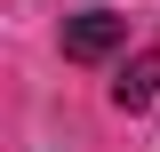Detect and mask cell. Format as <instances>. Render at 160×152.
I'll list each match as a JSON object with an SVG mask.
<instances>
[{"instance_id": "obj_2", "label": "cell", "mask_w": 160, "mask_h": 152, "mask_svg": "<svg viewBox=\"0 0 160 152\" xmlns=\"http://www.w3.org/2000/svg\"><path fill=\"white\" fill-rule=\"evenodd\" d=\"M152 96H160V48H144V56L112 80V104H120V112H144Z\"/></svg>"}, {"instance_id": "obj_1", "label": "cell", "mask_w": 160, "mask_h": 152, "mask_svg": "<svg viewBox=\"0 0 160 152\" xmlns=\"http://www.w3.org/2000/svg\"><path fill=\"white\" fill-rule=\"evenodd\" d=\"M120 40H128V16L88 8V16H72V24H64V56H72V64H96V56H112Z\"/></svg>"}]
</instances>
